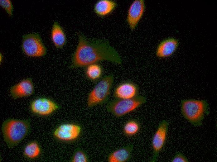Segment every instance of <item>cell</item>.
Returning a JSON list of instances; mask_svg holds the SVG:
<instances>
[{
  "instance_id": "obj_1",
  "label": "cell",
  "mask_w": 217,
  "mask_h": 162,
  "mask_svg": "<svg viewBox=\"0 0 217 162\" xmlns=\"http://www.w3.org/2000/svg\"><path fill=\"white\" fill-rule=\"evenodd\" d=\"M77 36L78 43L72 56L71 68L86 67L103 61L122 64L121 57L108 40L88 38L82 32L78 33Z\"/></svg>"
},
{
  "instance_id": "obj_2",
  "label": "cell",
  "mask_w": 217,
  "mask_h": 162,
  "mask_svg": "<svg viewBox=\"0 0 217 162\" xmlns=\"http://www.w3.org/2000/svg\"><path fill=\"white\" fill-rule=\"evenodd\" d=\"M29 128L28 120L10 118L3 122L1 129L5 141L8 146L12 147L23 140Z\"/></svg>"
},
{
  "instance_id": "obj_3",
  "label": "cell",
  "mask_w": 217,
  "mask_h": 162,
  "mask_svg": "<svg viewBox=\"0 0 217 162\" xmlns=\"http://www.w3.org/2000/svg\"><path fill=\"white\" fill-rule=\"evenodd\" d=\"M209 105L206 100L185 99L181 101V112L184 117L193 126L202 124L204 116L209 113Z\"/></svg>"
},
{
  "instance_id": "obj_4",
  "label": "cell",
  "mask_w": 217,
  "mask_h": 162,
  "mask_svg": "<svg viewBox=\"0 0 217 162\" xmlns=\"http://www.w3.org/2000/svg\"><path fill=\"white\" fill-rule=\"evenodd\" d=\"M147 102L146 97L141 95L129 99L115 98L108 103L106 109L119 118L136 110Z\"/></svg>"
},
{
  "instance_id": "obj_5",
  "label": "cell",
  "mask_w": 217,
  "mask_h": 162,
  "mask_svg": "<svg viewBox=\"0 0 217 162\" xmlns=\"http://www.w3.org/2000/svg\"><path fill=\"white\" fill-rule=\"evenodd\" d=\"M114 80L113 74L105 76L99 80L88 94V107L101 105L108 101Z\"/></svg>"
},
{
  "instance_id": "obj_6",
  "label": "cell",
  "mask_w": 217,
  "mask_h": 162,
  "mask_svg": "<svg viewBox=\"0 0 217 162\" xmlns=\"http://www.w3.org/2000/svg\"><path fill=\"white\" fill-rule=\"evenodd\" d=\"M23 38L22 50L27 56L40 57L46 54V48L39 34L30 33L24 35Z\"/></svg>"
},
{
  "instance_id": "obj_7",
  "label": "cell",
  "mask_w": 217,
  "mask_h": 162,
  "mask_svg": "<svg viewBox=\"0 0 217 162\" xmlns=\"http://www.w3.org/2000/svg\"><path fill=\"white\" fill-rule=\"evenodd\" d=\"M81 132V127L79 124L65 123L57 127L53 132V135L56 139L61 141H73L79 138Z\"/></svg>"
},
{
  "instance_id": "obj_8",
  "label": "cell",
  "mask_w": 217,
  "mask_h": 162,
  "mask_svg": "<svg viewBox=\"0 0 217 162\" xmlns=\"http://www.w3.org/2000/svg\"><path fill=\"white\" fill-rule=\"evenodd\" d=\"M168 123L166 120H162L159 124L154 135L151 142L153 156L151 162H155L159 153L166 143L168 129Z\"/></svg>"
},
{
  "instance_id": "obj_9",
  "label": "cell",
  "mask_w": 217,
  "mask_h": 162,
  "mask_svg": "<svg viewBox=\"0 0 217 162\" xmlns=\"http://www.w3.org/2000/svg\"><path fill=\"white\" fill-rule=\"evenodd\" d=\"M60 108V106L51 99L39 98L32 101L30 104L31 112L36 115L46 116L50 115Z\"/></svg>"
},
{
  "instance_id": "obj_10",
  "label": "cell",
  "mask_w": 217,
  "mask_h": 162,
  "mask_svg": "<svg viewBox=\"0 0 217 162\" xmlns=\"http://www.w3.org/2000/svg\"><path fill=\"white\" fill-rule=\"evenodd\" d=\"M138 85L132 80H124L118 84L115 88L113 95L115 98L125 99L134 98L139 92Z\"/></svg>"
},
{
  "instance_id": "obj_11",
  "label": "cell",
  "mask_w": 217,
  "mask_h": 162,
  "mask_svg": "<svg viewBox=\"0 0 217 162\" xmlns=\"http://www.w3.org/2000/svg\"><path fill=\"white\" fill-rule=\"evenodd\" d=\"M145 9L143 0H134L130 5L128 12L127 21L130 28L135 29L142 17Z\"/></svg>"
},
{
  "instance_id": "obj_12",
  "label": "cell",
  "mask_w": 217,
  "mask_h": 162,
  "mask_svg": "<svg viewBox=\"0 0 217 162\" xmlns=\"http://www.w3.org/2000/svg\"><path fill=\"white\" fill-rule=\"evenodd\" d=\"M10 93L14 99L30 96L34 92V86L31 78L22 80L9 88Z\"/></svg>"
},
{
  "instance_id": "obj_13",
  "label": "cell",
  "mask_w": 217,
  "mask_h": 162,
  "mask_svg": "<svg viewBox=\"0 0 217 162\" xmlns=\"http://www.w3.org/2000/svg\"><path fill=\"white\" fill-rule=\"evenodd\" d=\"M131 143L117 149L111 152L107 157L108 162H127L130 160L134 148Z\"/></svg>"
},
{
  "instance_id": "obj_14",
  "label": "cell",
  "mask_w": 217,
  "mask_h": 162,
  "mask_svg": "<svg viewBox=\"0 0 217 162\" xmlns=\"http://www.w3.org/2000/svg\"><path fill=\"white\" fill-rule=\"evenodd\" d=\"M178 41L174 38H168L161 42L157 46L156 56L160 58L166 57L171 55L176 50Z\"/></svg>"
},
{
  "instance_id": "obj_15",
  "label": "cell",
  "mask_w": 217,
  "mask_h": 162,
  "mask_svg": "<svg viewBox=\"0 0 217 162\" xmlns=\"http://www.w3.org/2000/svg\"><path fill=\"white\" fill-rule=\"evenodd\" d=\"M117 3L113 0H99L93 7L94 13L98 16L103 17L111 13L116 8Z\"/></svg>"
},
{
  "instance_id": "obj_16",
  "label": "cell",
  "mask_w": 217,
  "mask_h": 162,
  "mask_svg": "<svg viewBox=\"0 0 217 162\" xmlns=\"http://www.w3.org/2000/svg\"><path fill=\"white\" fill-rule=\"evenodd\" d=\"M51 38L55 47L58 49L62 48L66 44V38L65 33L59 23L54 22L51 32Z\"/></svg>"
},
{
  "instance_id": "obj_17",
  "label": "cell",
  "mask_w": 217,
  "mask_h": 162,
  "mask_svg": "<svg viewBox=\"0 0 217 162\" xmlns=\"http://www.w3.org/2000/svg\"><path fill=\"white\" fill-rule=\"evenodd\" d=\"M142 125L139 120L132 118L127 121L123 126V132L126 137H132L136 136L140 131Z\"/></svg>"
},
{
  "instance_id": "obj_18",
  "label": "cell",
  "mask_w": 217,
  "mask_h": 162,
  "mask_svg": "<svg viewBox=\"0 0 217 162\" xmlns=\"http://www.w3.org/2000/svg\"><path fill=\"white\" fill-rule=\"evenodd\" d=\"M85 67V75L89 80L96 81L102 78L104 69L102 66L99 63L92 64Z\"/></svg>"
},
{
  "instance_id": "obj_19",
  "label": "cell",
  "mask_w": 217,
  "mask_h": 162,
  "mask_svg": "<svg viewBox=\"0 0 217 162\" xmlns=\"http://www.w3.org/2000/svg\"><path fill=\"white\" fill-rule=\"evenodd\" d=\"M41 149L36 141H32L27 144L24 150V154L27 158L33 159L37 157L40 154Z\"/></svg>"
},
{
  "instance_id": "obj_20",
  "label": "cell",
  "mask_w": 217,
  "mask_h": 162,
  "mask_svg": "<svg viewBox=\"0 0 217 162\" xmlns=\"http://www.w3.org/2000/svg\"><path fill=\"white\" fill-rule=\"evenodd\" d=\"M71 162H88L89 159L86 153L80 148L76 149L70 160Z\"/></svg>"
},
{
  "instance_id": "obj_21",
  "label": "cell",
  "mask_w": 217,
  "mask_h": 162,
  "mask_svg": "<svg viewBox=\"0 0 217 162\" xmlns=\"http://www.w3.org/2000/svg\"><path fill=\"white\" fill-rule=\"evenodd\" d=\"M0 4L1 6L4 8L9 17H13V7L12 3L9 0H0Z\"/></svg>"
},
{
  "instance_id": "obj_22",
  "label": "cell",
  "mask_w": 217,
  "mask_h": 162,
  "mask_svg": "<svg viewBox=\"0 0 217 162\" xmlns=\"http://www.w3.org/2000/svg\"><path fill=\"white\" fill-rule=\"evenodd\" d=\"M171 162H188L187 158L180 153H177L172 158Z\"/></svg>"
},
{
  "instance_id": "obj_23",
  "label": "cell",
  "mask_w": 217,
  "mask_h": 162,
  "mask_svg": "<svg viewBox=\"0 0 217 162\" xmlns=\"http://www.w3.org/2000/svg\"><path fill=\"white\" fill-rule=\"evenodd\" d=\"M0 62L1 63L3 60V56L2 55V54L1 53L0 54Z\"/></svg>"
}]
</instances>
